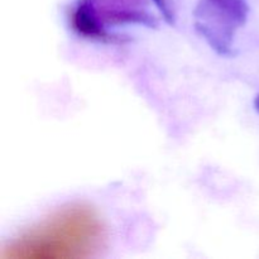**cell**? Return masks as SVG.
<instances>
[{
	"label": "cell",
	"instance_id": "1",
	"mask_svg": "<svg viewBox=\"0 0 259 259\" xmlns=\"http://www.w3.org/2000/svg\"><path fill=\"white\" fill-rule=\"evenodd\" d=\"M105 242L106 227L98 210L86 202H70L10 239L0 259H89Z\"/></svg>",
	"mask_w": 259,
	"mask_h": 259
},
{
	"label": "cell",
	"instance_id": "2",
	"mask_svg": "<svg viewBox=\"0 0 259 259\" xmlns=\"http://www.w3.org/2000/svg\"><path fill=\"white\" fill-rule=\"evenodd\" d=\"M255 108H257V110L259 111V96L257 98V100H255Z\"/></svg>",
	"mask_w": 259,
	"mask_h": 259
}]
</instances>
